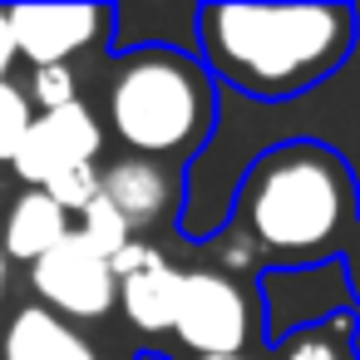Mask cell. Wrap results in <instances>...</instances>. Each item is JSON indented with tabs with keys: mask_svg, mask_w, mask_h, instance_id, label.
I'll use <instances>...</instances> for the list:
<instances>
[{
	"mask_svg": "<svg viewBox=\"0 0 360 360\" xmlns=\"http://www.w3.org/2000/svg\"><path fill=\"white\" fill-rule=\"evenodd\" d=\"M360 232V178L355 168L321 139H286L262 148L237 198L202 252L217 257L212 266L257 276L276 271H311L340 262L350 237Z\"/></svg>",
	"mask_w": 360,
	"mask_h": 360,
	"instance_id": "obj_1",
	"label": "cell"
},
{
	"mask_svg": "<svg viewBox=\"0 0 360 360\" xmlns=\"http://www.w3.org/2000/svg\"><path fill=\"white\" fill-rule=\"evenodd\" d=\"M193 25L202 70L262 104L321 89L360 40L350 6H202Z\"/></svg>",
	"mask_w": 360,
	"mask_h": 360,
	"instance_id": "obj_2",
	"label": "cell"
},
{
	"mask_svg": "<svg viewBox=\"0 0 360 360\" xmlns=\"http://www.w3.org/2000/svg\"><path fill=\"white\" fill-rule=\"evenodd\" d=\"M217 129V79L178 45H139L109 55L104 70V134L139 158L183 163L207 148Z\"/></svg>",
	"mask_w": 360,
	"mask_h": 360,
	"instance_id": "obj_3",
	"label": "cell"
},
{
	"mask_svg": "<svg viewBox=\"0 0 360 360\" xmlns=\"http://www.w3.org/2000/svg\"><path fill=\"white\" fill-rule=\"evenodd\" d=\"M262 276H237L222 266H188L173 316V340L183 360L252 355L262 350Z\"/></svg>",
	"mask_w": 360,
	"mask_h": 360,
	"instance_id": "obj_4",
	"label": "cell"
},
{
	"mask_svg": "<svg viewBox=\"0 0 360 360\" xmlns=\"http://www.w3.org/2000/svg\"><path fill=\"white\" fill-rule=\"evenodd\" d=\"M30 291L40 296L45 311H55L70 326H99L119 306V276L114 262L84 237L70 232L55 252H45L30 266Z\"/></svg>",
	"mask_w": 360,
	"mask_h": 360,
	"instance_id": "obj_5",
	"label": "cell"
},
{
	"mask_svg": "<svg viewBox=\"0 0 360 360\" xmlns=\"http://www.w3.org/2000/svg\"><path fill=\"white\" fill-rule=\"evenodd\" d=\"M99 198L129 222L134 237L153 242L158 232L178 227V212L188 198V168L124 153V158L99 163Z\"/></svg>",
	"mask_w": 360,
	"mask_h": 360,
	"instance_id": "obj_6",
	"label": "cell"
},
{
	"mask_svg": "<svg viewBox=\"0 0 360 360\" xmlns=\"http://www.w3.org/2000/svg\"><path fill=\"white\" fill-rule=\"evenodd\" d=\"M6 15H11L15 55L30 70L75 65L89 50H104L119 25L114 6H11Z\"/></svg>",
	"mask_w": 360,
	"mask_h": 360,
	"instance_id": "obj_7",
	"label": "cell"
},
{
	"mask_svg": "<svg viewBox=\"0 0 360 360\" xmlns=\"http://www.w3.org/2000/svg\"><path fill=\"white\" fill-rule=\"evenodd\" d=\"M104 139H109V134H104V119H99L84 99H75V104H65V109L35 114L25 143H20L15 158H11V173H15L25 188H40V193H45L60 173H70V168H79V163H99Z\"/></svg>",
	"mask_w": 360,
	"mask_h": 360,
	"instance_id": "obj_8",
	"label": "cell"
},
{
	"mask_svg": "<svg viewBox=\"0 0 360 360\" xmlns=\"http://www.w3.org/2000/svg\"><path fill=\"white\" fill-rule=\"evenodd\" d=\"M114 276H119V311H124V321L139 335H173L183 266H173L158 242L134 237L114 257Z\"/></svg>",
	"mask_w": 360,
	"mask_h": 360,
	"instance_id": "obj_9",
	"label": "cell"
},
{
	"mask_svg": "<svg viewBox=\"0 0 360 360\" xmlns=\"http://www.w3.org/2000/svg\"><path fill=\"white\" fill-rule=\"evenodd\" d=\"M70 232H75V217L50 193H40V188H25L20 198H11L6 217H0V247H6V257L20 262L25 271L45 252H55Z\"/></svg>",
	"mask_w": 360,
	"mask_h": 360,
	"instance_id": "obj_10",
	"label": "cell"
},
{
	"mask_svg": "<svg viewBox=\"0 0 360 360\" xmlns=\"http://www.w3.org/2000/svg\"><path fill=\"white\" fill-rule=\"evenodd\" d=\"M0 360H99L89 335L45 306H25L0 335Z\"/></svg>",
	"mask_w": 360,
	"mask_h": 360,
	"instance_id": "obj_11",
	"label": "cell"
},
{
	"mask_svg": "<svg viewBox=\"0 0 360 360\" xmlns=\"http://www.w3.org/2000/svg\"><path fill=\"white\" fill-rule=\"evenodd\" d=\"M266 360H360V311L335 306L316 321L281 330L266 345Z\"/></svg>",
	"mask_w": 360,
	"mask_h": 360,
	"instance_id": "obj_12",
	"label": "cell"
},
{
	"mask_svg": "<svg viewBox=\"0 0 360 360\" xmlns=\"http://www.w3.org/2000/svg\"><path fill=\"white\" fill-rule=\"evenodd\" d=\"M35 124V104L15 79H0V163H11Z\"/></svg>",
	"mask_w": 360,
	"mask_h": 360,
	"instance_id": "obj_13",
	"label": "cell"
},
{
	"mask_svg": "<svg viewBox=\"0 0 360 360\" xmlns=\"http://www.w3.org/2000/svg\"><path fill=\"white\" fill-rule=\"evenodd\" d=\"M75 232H84V237H89V242H94V247H99L109 262H114V257H119V252L134 242L129 222H124V217H119V212H114L104 198H94V202H89V207L75 217Z\"/></svg>",
	"mask_w": 360,
	"mask_h": 360,
	"instance_id": "obj_14",
	"label": "cell"
},
{
	"mask_svg": "<svg viewBox=\"0 0 360 360\" xmlns=\"http://www.w3.org/2000/svg\"><path fill=\"white\" fill-rule=\"evenodd\" d=\"M25 94H30V104H35L40 114H50V109H65V104H75V99H79V79H75V70H70V65L35 70Z\"/></svg>",
	"mask_w": 360,
	"mask_h": 360,
	"instance_id": "obj_15",
	"label": "cell"
},
{
	"mask_svg": "<svg viewBox=\"0 0 360 360\" xmlns=\"http://www.w3.org/2000/svg\"><path fill=\"white\" fill-rule=\"evenodd\" d=\"M70 217H79L94 198H99V163H79V168H70V173H60L50 188H45Z\"/></svg>",
	"mask_w": 360,
	"mask_h": 360,
	"instance_id": "obj_16",
	"label": "cell"
},
{
	"mask_svg": "<svg viewBox=\"0 0 360 360\" xmlns=\"http://www.w3.org/2000/svg\"><path fill=\"white\" fill-rule=\"evenodd\" d=\"M340 271H345V286H350L355 311H360V232L350 237V247H345V257H340Z\"/></svg>",
	"mask_w": 360,
	"mask_h": 360,
	"instance_id": "obj_17",
	"label": "cell"
},
{
	"mask_svg": "<svg viewBox=\"0 0 360 360\" xmlns=\"http://www.w3.org/2000/svg\"><path fill=\"white\" fill-rule=\"evenodd\" d=\"M15 35H11V15L0 11V79H11V65H15Z\"/></svg>",
	"mask_w": 360,
	"mask_h": 360,
	"instance_id": "obj_18",
	"label": "cell"
},
{
	"mask_svg": "<svg viewBox=\"0 0 360 360\" xmlns=\"http://www.w3.org/2000/svg\"><path fill=\"white\" fill-rule=\"evenodd\" d=\"M6 286H11V257H6V247H0V301H6Z\"/></svg>",
	"mask_w": 360,
	"mask_h": 360,
	"instance_id": "obj_19",
	"label": "cell"
},
{
	"mask_svg": "<svg viewBox=\"0 0 360 360\" xmlns=\"http://www.w3.org/2000/svg\"><path fill=\"white\" fill-rule=\"evenodd\" d=\"M178 360H183V355H178ZM212 360H266V345H262V350H252V355H212Z\"/></svg>",
	"mask_w": 360,
	"mask_h": 360,
	"instance_id": "obj_20",
	"label": "cell"
}]
</instances>
